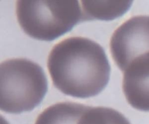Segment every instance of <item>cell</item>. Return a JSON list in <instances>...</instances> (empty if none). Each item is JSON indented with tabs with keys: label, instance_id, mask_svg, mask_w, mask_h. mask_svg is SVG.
<instances>
[{
	"label": "cell",
	"instance_id": "cell-8",
	"mask_svg": "<svg viewBox=\"0 0 149 124\" xmlns=\"http://www.w3.org/2000/svg\"><path fill=\"white\" fill-rule=\"evenodd\" d=\"M77 124H130L118 111L108 107H90L80 118Z\"/></svg>",
	"mask_w": 149,
	"mask_h": 124
},
{
	"label": "cell",
	"instance_id": "cell-3",
	"mask_svg": "<svg viewBox=\"0 0 149 124\" xmlns=\"http://www.w3.org/2000/svg\"><path fill=\"white\" fill-rule=\"evenodd\" d=\"M16 13L27 35L44 41L53 40L83 21L77 1H17Z\"/></svg>",
	"mask_w": 149,
	"mask_h": 124
},
{
	"label": "cell",
	"instance_id": "cell-1",
	"mask_svg": "<svg viewBox=\"0 0 149 124\" xmlns=\"http://www.w3.org/2000/svg\"><path fill=\"white\" fill-rule=\"evenodd\" d=\"M47 67L57 89L82 98L99 94L107 84L111 71L102 47L83 37L67 38L56 44L48 55Z\"/></svg>",
	"mask_w": 149,
	"mask_h": 124
},
{
	"label": "cell",
	"instance_id": "cell-7",
	"mask_svg": "<svg viewBox=\"0 0 149 124\" xmlns=\"http://www.w3.org/2000/svg\"><path fill=\"white\" fill-rule=\"evenodd\" d=\"M83 20H111L123 14L132 1H82Z\"/></svg>",
	"mask_w": 149,
	"mask_h": 124
},
{
	"label": "cell",
	"instance_id": "cell-2",
	"mask_svg": "<svg viewBox=\"0 0 149 124\" xmlns=\"http://www.w3.org/2000/svg\"><path fill=\"white\" fill-rule=\"evenodd\" d=\"M47 91L45 73L37 63L24 58L7 59L0 65V108L10 114L34 109Z\"/></svg>",
	"mask_w": 149,
	"mask_h": 124
},
{
	"label": "cell",
	"instance_id": "cell-6",
	"mask_svg": "<svg viewBox=\"0 0 149 124\" xmlns=\"http://www.w3.org/2000/svg\"><path fill=\"white\" fill-rule=\"evenodd\" d=\"M89 106L72 102H62L51 105L37 117L34 124H77Z\"/></svg>",
	"mask_w": 149,
	"mask_h": 124
},
{
	"label": "cell",
	"instance_id": "cell-4",
	"mask_svg": "<svg viewBox=\"0 0 149 124\" xmlns=\"http://www.w3.org/2000/svg\"><path fill=\"white\" fill-rule=\"evenodd\" d=\"M110 49L122 72L134 59L149 51V16H133L122 23L112 36Z\"/></svg>",
	"mask_w": 149,
	"mask_h": 124
},
{
	"label": "cell",
	"instance_id": "cell-5",
	"mask_svg": "<svg viewBox=\"0 0 149 124\" xmlns=\"http://www.w3.org/2000/svg\"><path fill=\"white\" fill-rule=\"evenodd\" d=\"M122 89L132 107L149 111V53L133 61L123 71Z\"/></svg>",
	"mask_w": 149,
	"mask_h": 124
}]
</instances>
